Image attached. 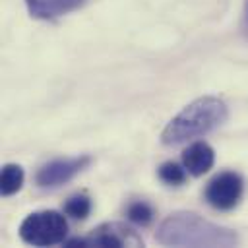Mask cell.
<instances>
[{
	"mask_svg": "<svg viewBox=\"0 0 248 248\" xmlns=\"http://www.w3.org/2000/svg\"><path fill=\"white\" fill-rule=\"evenodd\" d=\"M89 165V157H78V159H58L46 163L35 176L37 184L43 188H54L68 180H72L79 170H83Z\"/></svg>",
	"mask_w": 248,
	"mask_h": 248,
	"instance_id": "obj_5",
	"label": "cell"
},
{
	"mask_svg": "<svg viewBox=\"0 0 248 248\" xmlns=\"http://www.w3.org/2000/svg\"><path fill=\"white\" fill-rule=\"evenodd\" d=\"M126 215H128V219H130L132 223L143 227V225H149V223H151V219H153V209H151L145 202H134V203L128 205Z\"/></svg>",
	"mask_w": 248,
	"mask_h": 248,
	"instance_id": "obj_12",
	"label": "cell"
},
{
	"mask_svg": "<svg viewBox=\"0 0 248 248\" xmlns=\"http://www.w3.org/2000/svg\"><path fill=\"white\" fill-rule=\"evenodd\" d=\"M242 196V178L236 172H221L217 174L205 188V200L211 207L227 211L232 209Z\"/></svg>",
	"mask_w": 248,
	"mask_h": 248,
	"instance_id": "obj_4",
	"label": "cell"
},
{
	"mask_svg": "<svg viewBox=\"0 0 248 248\" xmlns=\"http://www.w3.org/2000/svg\"><path fill=\"white\" fill-rule=\"evenodd\" d=\"M87 238V246H114V248H122V246H143L141 238L128 229L122 223H105L101 227H97Z\"/></svg>",
	"mask_w": 248,
	"mask_h": 248,
	"instance_id": "obj_6",
	"label": "cell"
},
{
	"mask_svg": "<svg viewBox=\"0 0 248 248\" xmlns=\"http://www.w3.org/2000/svg\"><path fill=\"white\" fill-rule=\"evenodd\" d=\"M159 178L165 182V184H170V186H178L186 180V170L184 167H180L178 163L174 161H167L159 167Z\"/></svg>",
	"mask_w": 248,
	"mask_h": 248,
	"instance_id": "obj_11",
	"label": "cell"
},
{
	"mask_svg": "<svg viewBox=\"0 0 248 248\" xmlns=\"http://www.w3.org/2000/svg\"><path fill=\"white\" fill-rule=\"evenodd\" d=\"M85 0H25L29 14L39 19H52L83 6Z\"/></svg>",
	"mask_w": 248,
	"mask_h": 248,
	"instance_id": "obj_8",
	"label": "cell"
},
{
	"mask_svg": "<svg viewBox=\"0 0 248 248\" xmlns=\"http://www.w3.org/2000/svg\"><path fill=\"white\" fill-rule=\"evenodd\" d=\"M227 120V105L217 97H202L184 107L163 130L165 145H178L215 130Z\"/></svg>",
	"mask_w": 248,
	"mask_h": 248,
	"instance_id": "obj_2",
	"label": "cell"
},
{
	"mask_svg": "<svg viewBox=\"0 0 248 248\" xmlns=\"http://www.w3.org/2000/svg\"><path fill=\"white\" fill-rule=\"evenodd\" d=\"M91 211V200L85 194H78L72 196L66 203H64V213L74 217V219H85Z\"/></svg>",
	"mask_w": 248,
	"mask_h": 248,
	"instance_id": "obj_10",
	"label": "cell"
},
{
	"mask_svg": "<svg viewBox=\"0 0 248 248\" xmlns=\"http://www.w3.org/2000/svg\"><path fill=\"white\" fill-rule=\"evenodd\" d=\"M213 161H215V153L211 145H207L205 141H194L182 153V165L192 176L205 174L213 167Z\"/></svg>",
	"mask_w": 248,
	"mask_h": 248,
	"instance_id": "obj_7",
	"label": "cell"
},
{
	"mask_svg": "<svg viewBox=\"0 0 248 248\" xmlns=\"http://www.w3.org/2000/svg\"><path fill=\"white\" fill-rule=\"evenodd\" d=\"M157 240L167 246H234V231L202 219L196 213L178 211L169 215L157 232Z\"/></svg>",
	"mask_w": 248,
	"mask_h": 248,
	"instance_id": "obj_1",
	"label": "cell"
},
{
	"mask_svg": "<svg viewBox=\"0 0 248 248\" xmlns=\"http://www.w3.org/2000/svg\"><path fill=\"white\" fill-rule=\"evenodd\" d=\"M68 223L60 211L45 209L27 215L19 227V236L33 246H52L66 238Z\"/></svg>",
	"mask_w": 248,
	"mask_h": 248,
	"instance_id": "obj_3",
	"label": "cell"
},
{
	"mask_svg": "<svg viewBox=\"0 0 248 248\" xmlns=\"http://www.w3.org/2000/svg\"><path fill=\"white\" fill-rule=\"evenodd\" d=\"M23 169L19 165H14V163H8L2 167V184H0V190H2V196H12L16 194L21 184H23Z\"/></svg>",
	"mask_w": 248,
	"mask_h": 248,
	"instance_id": "obj_9",
	"label": "cell"
}]
</instances>
